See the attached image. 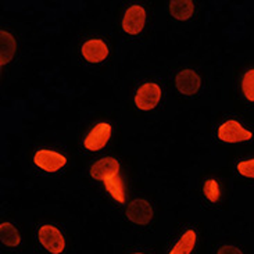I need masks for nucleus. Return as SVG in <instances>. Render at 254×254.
Returning <instances> with one entry per match:
<instances>
[{"label":"nucleus","mask_w":254,"mask_h":254,"mask_svg":"<svg viewBox=\"0 0 254 254\" xmlns=\"http://www.w3.org/2000/svg\"><path fill=\"white\" fill-rule=\"evenodd\" d=\"M104 186L107 189V192L110 193L111 197L116 199L118 203H124L125 201V189L123 179L120 178V175H116L113 178L104 181Z\"/></svg>","instance_id":"15"},{"label":"nucleus","mask_w":254,"mask_h":254,"mask_svg":"<svg viewBox=\"0 0 254 254\" xmlns=\"http://www.w3.org/2000/svg\"><path fill=\"white\" fill-rule=\"evenodd\" d=\"M127 218L137 225H147L153 218V208L143 199L132 200L127 207Z\"/></svg>","instance_id":"4"},{"label":"nucleus","mask_w":254,"mask_h":254,"mask_svg":"<svg viewBox=\"0 0 254 254\" xmlns=\"http://www.w3.org/2000/svg\"><path fill=\"white\" fill-rule=\"evenodd\" d=\"M34 163L43 171L56 172L65 165L67 158L62 156L60 153H56V151L39 150L35 154Z\"/></svg>","instance_id":"6"},{"label":"nucleus","mask_w":254,"mask_h":254,"mask_svg":"<svg viewBox=\"0 0 254 254\" xmlns=\"http://www.w3.org/2000/svg\"><path fill=\"white\" fill-rule=\"evenodd\" d=\"M252 136H253L252 132L245 129L235 120H229L227 123H224L218 129V137L222 142H227V143H238V142L250 140Z\"/></svg>","instance_id":"3"},{"label":"nucleus","mask_w":254,"mask_h":254,"mask_svg":"<svg viewBox=\"0 0 254 254\" xmlns=\"http://www.w3.org/2000/svg\"><path fill=\"white\" fill-rule=\"evenodd\" d=\"M135 254H143V253H135Z\"/></svg>","instance_id":"20"},{"label":"nucleus","mask_w":254,"mask_h":254,"mask_svg":"<svg viewBox=\"0 0 254 254\" xmlns=\"http://www.w3.org/2000/svg\"><path fill=\"white\" fill-rule=\"evenodd\" d=\"M242 90L245 93V96L250 102H254V69L248 71L245 76H243V81H242Z\"/></svg>","instance_id":"16"},{"label":"nucleus","mask_w":254,"mask_h":254,"mask_svg":"<svg viewBox=\"0 0 254 254\" xmlns=\"http://www.w3.org/2000/svg\"><path fill=\"white\" fill-rule=\"evenodd\" d=\"M204 196L210 200L211 203H217L220 200V186L215 179H208L204 182Z\"/></svg>","instance_id":"17"},{"label":"nucleus","mask_w":254,"mask_h":254,"mask_svg":"<svg viewBox=\"0 0 254 254\" xmlns=\"http://www.w3.org/2000/svg\"><path fill=\"white\" fill-rule=\"evenodd\" d=\"M194 245H196V234H194V231L189 229L182 235V238L174 246L170 254H190L194 249Z\"/></svg>","instance_id":"14"},{"label":"nucleus","mask_w":254,"mask_h":254,"mask_svg":"<svg viewBox=\"0 0 254 254\" xmlns=\"http://www.w3.org/2000/svg\"><path fill=\"white\" fill-rule=\"evenodd\" d=\"M217 254H243L241 249L235 248V246H222V248L218 250Z\"/></svg>","instance_id":"19"},{"label":"nucleus","mask_w":254,"mask_h":254,"mask_svg":"<svg viewBox=\"0 0 254 254\" xmlns=\"http://www.w3.org/2000/svg\"><path fill=\"white\" fill-rule=\"evenodd\" d=\"M194 4L192 0H171L170 1V11L174 18L179 21L189 20L193 15Z\"/></svg>","instance_id":"12"},{"label":"nucleus","mask_w":254,"mask_h":254,"mask_svg":"<svg viewBox=\"0 0 254 254\" xmlns=\"http://www.w3.org/2000/svg\"><path fill=\"white\" fill-rule=\"evenodd\" d=\"M0 241L8 248H17L20 245L21 238L18 231L10 222L0 224Z\"/></svg>","instance_id":"13"},{"label":"nucleus","mask_w":254,"mask_h":254,"mask_svg":"<svg viewBox=\"0 0 254 254\" xmlns=\"http://www.w3.org/2000/svg\"><path fill=\"white\" fill-rule=\"evenodd\" d=\"M38 238L43 248L52 254H60L65 248V241L62 232L56 227L43 225L38 231Z\"/></svg>","instance_id":"1"},{"label":"nucleus","mask_w":254,"mask_h":254,"mask_svg":"<svg viewBox=\"0 0 254 254\" xmlns=\"http://www.w3.org/2000/svg\"><path fill=\"white\" fill-rule=\"evenodd\" d=\"M118 171H120V164L117 160L113 157H104L92 165L90 175H92V178L104 182V181L118 175Z\"/></svg>","instance_id":"8"},{"label":"nucleus","mask_w":254,"mask_h":254,"mask_svg":"<svg viewBox=\"0 0 254 254\" xmlns=\"http://www.w3.org/2000/svg\"><path fill=\"white\" fill-rule=\"evenodd\" d=\"M200 83H201L200 76L193 69H184L175 78L177 89L182 95H188V96L197 93V90L200 88Z\"/></svg>","instance_id":"9"},{"label":"nucleus","mask_w":254,"mask_h":254,"mask_svg":"<svg viewBox=\"0 0 254 254\" xmlns=\"http://www.w3.org/2000/svg\"><path fill=\"white\" fill-rule=\"evenodd\" d=\"M0 65H4L13 60L17 50V43L13 35L6 31H0Z\"/></svg>","instance_id":"11"},{"label":"nucleus","mask_w":254,"mask_h":254,"mask_svg":"<svg viewBox=\"0 0 254 254\" xmlns=\"http://www.w3.org/2000/svg\"><path fill=\"white\" fill-rule=\"evenodd\" d=\"M82 56L89 63H100L109 56L107 45L100 39H90L82 46Z\"/></svg>","instance_id":"10"},{"label":"nucleus","mask_w":254,"mask_h":254,"mask_svg":"<svg viewBox=\"0 0 254 254\" xmlns=\"http://www.w3.org/2000/svg\"><path fill=\"white\" fill-rule=\"evenodd\" d=\"M111 136V125L106 123H100L96 127H93V129L90 130L89 135L85 137V147L90 151H97L103 149L107 144L109 139Z\"/></svg>","instance_id":"5"},{"label":"nucleus","mask_w":254,"mask_h":254,"mask_svg":"<svg viewBox=\"0 0 254 254\" xmlns=\"http://www.w3.org/2000/svg\"><path fill=\"white\" fill-rule=\"evenodd\" d=\"M238 171L243 177L254 178V158L253 160H248V161H241L238 164Z\"/></svg>","instance_id":"18"},{"label":"nucleus","mask_w":254,"mask_h":254,"mask_svg":"<svg viewBox=\"0 0 254 254\" xmlns=\"http://www.w3.org/2000/svg\"><path fill=\"white\" fill-rule=\"evenodd\" d=\"M144 22H146V11L143 7L132 6L125 13L123 28L127 34L137 35L143 29Z\"/></svg>","instance_id":"7"},{"label":"nucleus","mask_w":254,"mask_h":254,"mask_svg":"<svg viewBox=\"0 0 254 254\" xmlns=\"http://www.w3.org/2000/svg\"><path fill=\"white\" fill-rule=\"evenodd\" d=\"M160 97H161V89L157 83H144L137 89L136 96H135V104L140 110H153L160 102Z\"/></svg>","instance_id":"2"}]
</instances>
